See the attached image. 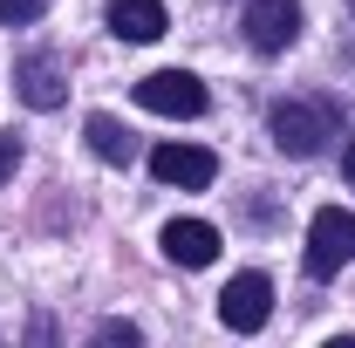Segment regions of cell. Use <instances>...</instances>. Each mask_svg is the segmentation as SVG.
Listing matches in <instances>:
<instances>
[{
    "mask_svg": "<svg viewBox=\"0 0 355 348\" xmlns=\"http://www.w3.org/2000/svg\"><path fill=\"white\" fill-rule=\"evenodd\" d=\"M266 130H273V143L287 157H314L328 143V130H335V103H273Z\"/></svg>",
    "mask_w": 355,
    "mask_h": 348,
    "instance_id": "6da1fadb",
    "label": "cell"
},
{
    "mask_svg": "<svg viewBox=\"0 0 355 348\" xmlns=\"http://www.w3.org/2000/svg\"><path fill=\"white\" fill-rule=\"evenodd\" d=\"M349 260H355V212H342V205L314 212V225H308V280H328V273H342Z\"/></svg>",
    "mask_w": 355,
    "mask_h": 348,
    "instance_id": "7a4b0ae2",
    "label": "cell"
},
{
    "mask_svg": "<svg viewBox=\"0 0 355 348\" xmlns=\"http://www.w3.org/2000/svg\"><path fill=\"white\" fill-rule=\"evenodd\" d=\"M137 103L150 116H205V82L191 69H157V76L137 82Z\"/></svg>",
    "mask_w": 355,
    "mask_h": 348,
    "instance_id": "3957f363",
    "label": "cell"
},
{
    "mask_svg": "<svg viewBox=\"0 0 355 348\" xmlns=\"http://www.w3.org/2000/svg\"><path fill=\"white\" fill-rule=\"evenodd\" d=\"M266 314H273V280H266V273H232L225 294H219V321L232 335H253Z\"/></svg>",
    "mask_w": 355,
    "mask_h": 348,
    "instance_id": "277c9868",
    "label": "cell"
},
{
    "mask_svg": "<svg viewBox=\"0 0 355 348\" xmlns=\"http://www.w3.org/2000/svg\"><path fill=\"white\" fill-rule=\"evenodd\" d=\"M246 42L260 55H280V48L301 42V0H253L246 7Z\"/></svg>",
    "mask_w": 355,
    "mask_h": 348,
    "instance_id": "5b68a950",
    "label": "cell"
},
{
    "mask_svg": "<svg viewBox=\"0 0 355 348\" xmlns=\"http://www.w3.org/2000/svg\"><path fill=\"white\" fill-rule=\"evenodd\" d=\"M150 177H164L178 191H205V184L219 177V157L198 150V143H157V150H150Z\"/></svg>",
    "mask_w": 355,
    "mask_h": 348,
    "instance_id": "8992f818",
    "label": "cell"
},
{
    "mask_svg": "<svg viewBox=\"0 0 355 348\" xmlns=\"http://www.w3.org/2000/svg\"><path fill=\"white\" fill-rule=\"evenodd\" d=\"M14 89L28 110H62L69 103V82H62V62L55 55H21L14 62Z\"/></svg>",
    "mask_w": 355,
    "mask_h": 348,
    "instance_id": "52a82bcc",
    "label": "cell"
},
{
    "mask_svg": "<svg viewBox=\"0 0 355 348\" xmlns=\"http://www.w3.org/2000/svg\"><path fill=\"white\" fill-rule=\"evenodd\" d=\"M164 260L171 266H212L219 260V232L205 218H171L164 225Z\"/></svg>",
    "mask_w": 355,
    "mask_h": 348,
    "instance_id": "ba28073f",
    "label": "cell"
},
{
    "mask_svg": "<svg viewBox=\"0 0 355 348\" xmlns=\"http://www.w3.org/2000/svg\"><path fill=\"white\" fill-rule=\"evenodd\" d=\"M171 28L164 0H110V35L116 42H157Z\"/></svg>",
    "mask_w": 355,
    "mask_h": 348,
    "instance_id": "9c48e42d",
    "label": "cell"
},
{
    "mask_svg": "<svg viewBox=\"0 0 355 348\" xmlns=\"http://www.w3.org/2000/svg\"><path fill=\"white\" fill-rule=\"evenodd\" d=\"M89 150H96V157H103V164H130L137 157V143H130V130H123V123H116V116H89Z\"/></svg>",
    "mask_w": 355,
    "mask_h": 348,
    "instance_id": "30bf717a",
    "label": "cell"
},
{
    "mask_svg": "<svg viewBox=\"0 0 355 348\" xmlns=\"http://www.w3.org/2000/svg\"><path fill=\"white\" fill-rule=\"evenodd\" d=\"M42 7L48 0H0V21L7 28H28V21H42Z\"/></svg>",
    "mask_w": 355,
    "mask_h": 348,
    "instance_id": "8fae6325",
    "label": "cell"
},
{
    "mask_svg": "<svg viewBox=\"0 0 355 348\" xmlns=\"http://www.w3.org/2000/svg\"><path fill=\"white\" fill-rule=\"evenodd\" d=\"M21 171V137H0V184Z\"/></svg>",
    "mask_w": 355,
    "mask_h": 348,
    "instance_id": "7c38bea8",
    "label": "cell"
},
{
    "mask_svg": "<svg viewBox=\"0 0 355 348\" xmlns=\"http://www.w3.org/2000/svg\"><path fill=\"white\" fill-rule=\"evenodd\" d=\"M96 335H103V342H137V328H130V321H103Z\"/></svg>",
    "mask_w": 355,
    "mask_h": 348,
    "instance_id": "4fadbf2b",
    "label": "cell"
},
{
    "mask_svg": "<svg viewBox=\"0 0 355 348\" xmlns=\"http://www.w3.org/2000/svg\"><path fill=\"white\" fill-rule=\"evenodd\" d=\"M342 177L355 184V137H349V157H342Z\"/></svg>",
    "mask_w": 355,
    "mask_h": 348,
    "instance_id": "5bb4252c",
    "label": "cell"
},
{
    "mask_svg": "<svg viewBox=\"0 0 355 348\" xmlns=\"http://www.w3.org/2000/svg\"><path fill=\"white\" fill-rule=\"evenodd\" d=\"M349 7H355V0H349Z\"/></svg>",
    "mask_w": 355,
    "mask_h": 348,
    "instance_id": "9a60e30c",
    "label": "cell"
}]
</instances>
